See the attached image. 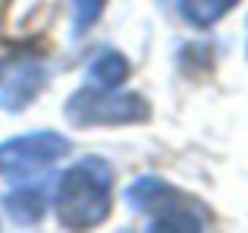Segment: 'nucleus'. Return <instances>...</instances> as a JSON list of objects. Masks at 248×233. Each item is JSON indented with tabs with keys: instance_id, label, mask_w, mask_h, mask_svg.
Instances as JSON below:
<instances>
[{
	"instance_id": "nucleus-7",
	"label": "nucleus",
	"mask_w": 248,
	"mask_h": 233,
	"mask_svg": "<svg viewBox=\"0 0 248 233\" xmlns=\"http://www.w3.org/2000/svg\"><path fill=\"white\" fill-rule=\"evenodd\" d=\"M126 73L129 67L123 60V54H116V50H101L91 60V82H97L101 88H116L126 79Z\"/></svg>"
},
{
	"instance_id": "nucleus-4",
	"label": "nucleus",
	"mask_w": 248,
	"mask_h": 233,
	"mask_svg": "<svg viewBox=\"0 0 248 233\" xmlns=\"http://www.w3.org/2000/svg\"><path fill=\"white\" fill-rule=\"evenodd\" d=\"M69 151V142L60 133H29L0 145V173L3 177H29L41 167H50Z\"/></svg>"
},
{
	"instance_id": "nucleus-5",
	"label": "nucleus",
	"mask_w": 248,
	"mask_h": 233,
	"mask_svg": "<svg viewBox=\"0 0 248 233\" xmlns=\"http://www.w3.org/2000/svg\"><path fill=\"white\" fill-rule=\"evenodd\" d=\"M44 79H47L44 67L38 60H31V57L6 60L0 67V107L3 111H22L25 104L35 101Z\"/></svg>"
},
{
	"instance_id": "nucleus-1",
	"label": "nucleus",
	"mask_w": 248,
	"mask_h": 233,
	"mask_svg": "<svg viewBox=\"0 0 248 233\" xmlns=\"http://www.w3.org/2000/svg\"><path fill=\"white\" fill-rule=\"evenodd\" d=\"M113 173L104 158H82L63 173L57 186V215L63 227H97L110 211Z\"/></svg>"
},
{
	"instance_id": "nucleus-8",
	"label": "nucleus",
	"mask_w": 248,
	"mask_h": 233,
	"mask_svg": "<svg viewBox=\"0 0 248 233\" xmlns=\"http://www.w3.org/2000/svg\"><path fill=\"white\" fill-rule=\"evenodd\" d=\"M239 0H179V13L192 25H214L223 13H230Z\"/></svg>"
},
{
	"instance_id": "nucleus-2",
	"label": "nucleus",
	"mask_w": 248,
	"mask_h": 233,
	"mask_svg": "<svg viewBox=\"0 0 248 233\" xmlns=\"http://www.w3.org/2000/svg\"><path fill=\"white\" fill-rule=\"evenodd\" d=\"M129 205L141 215H151L148 230H176V233H192L207 227V211L186 192L167 186L157 177H141L129 186L126 192Z\"/></svg>"
},
{
	"instance_id": "nucleus-9",
	"label": "nucleus",
	"mask_w": 248,
	"mask_h": 233,
	"mask_svg": "<svg viewBox=\"0 0 248 233\" xmlns=\"http://www.w3.org/2000/svg\"><path fill=\"white\" fill-rule=\"evenodd\" d=\"M104 3H107V0H73V32L76 35H85V32L97 22Z\"/></svg>"
},
{
	"instance_id": "nucleus-6",
	"label": "nucleus",
	"mask_w": 248,
	"mask_h": 233,
	"mask_svg": "<svg viewBox=\"0 0 248 233\" xmlns=\"http://www.w3.org/2000/svg\"><path fill=\"white\" fill-rule=\"evenodd\" d=\"M3 208L13 221L19 224H35L44 217L47 211V192L44 186H22V189H13L3 196Z\"/></svg>"
},
{
	"instance_id": "nucleus-3",
	"label": "nucleus",
	"mask_w": 248,
	"mask_h": 233,
	"mask_svg": "<svg viewBox=\"0 0 248 233\" xmlns=\"http://www.w3.org/2000/svg\"><path fill=\"white\" fill-rule=\"evenodd\" d=\"M151 107L135 92H104L101 85L79 88L66 101V116L76 126H94V123H141L148 120Z\"/></svg>"
}]
</instances>
